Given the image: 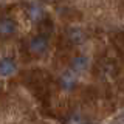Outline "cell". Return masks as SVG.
Instances as JSON below:
<instances>
[{
    "instance_id": "obj_1",
    "label": "cell",
    "mask_w": 124,
    "mask_h": 124,
    "mask_svg": "<svg viewBox=\"0 0 124 124\" xmlns=\"http://www.w3.org/2000/svg\"><path fill=\"white\" fill-rule=\"evenodd\" d=\"M96 70H98V76H101L102 79H113L118 76L119 73V65L113 57L110 56H102L96 64Z\"/></svg>"
},
{
    "instance_id": "obj_2",
    "label": "cell",
    "mask_w": 124,
    "mask_h": 124,
    "mask_svg": "<svg viewBox=\"0 0 124 124\" xmlns=\"http://www.w3.org/2000/svg\"><path fill=\"white\" fill-rule=\"evenodd\" d=\"M48 36H44V34H36V36L30 37V40L26 42V51H28L31 56L34 57H40L44 56L48 50Z\"/></svg>"
},
{
    "instance_id": "obj_3",
    "label": "cell",
    "mask_w": 124,
    "mask_h": 124,
    "mask_svg": "<svg viewBox=\"0 0 124 124\" xmlns=\"http://www.w3.org/2000/svg\"><path fill=\"white\" fill-rule=\"evenodd\" d=\"M64 39L70 45H81V44L85 42L87 34H85V31L82 28H79V26H68V28L65 30Z\"/></svg>"
},
{
    "instance_id": "obj_4",
    "label": "cell",
    "mask_w": 124,
    "mask_h": 124,
    "mask_svg": "<svg viewBox=\"0 0 124 124\" xmlns=\"http://www.w3.org/2000/svg\"><path fill=\"white\" fill-rule=\"evenodd\" d=\"M17 31V23L13 17L3 16L0 17V39H8Z\"/></svg>"
},
{
    "instance_id": "obj_5",
    "label": "cell",
    "mask_w": 124,
    "mask_h": 124,
    "mask_svg": "<svg viewBox=\"0 0 124 124\" xmlns=\"http://www.w3.org/2000/svg\"><path fill=\"white\" fill-rule=\"evenodd\" d=\"M76 84H78V75L70 68H67L59 76V87L65 92H71L76 87Z\"/></svg>"
},
{
    "instance_id": "obj_6",
    "label": "cell",
    "mask_w": 124,
    "mask_h": 124,
    "mask_svg": "<svg viewBox=\"0 0 124 124\" xmlns=\"http://www.w3.org/2000/svg\"><path fill=\"white\" fill-rule=\"evenodd\" d=\"M26 14H28V17L34 23H37V25L48 17L46 13H45V8L42 6L40 3H30V5H26Z\"/></svg>"
},
{
    "instance_id": "obj_7",
    "label": "cell",
    "mask_w": 124,
    "mask_h": 124,
    "mask_svg": "<svg viewBox=\"0 0 124 124\" xmlns=\"http://www.w3.org/2000/svg\"><path fill=\"white\" fill-rule=\"evenodd\" d=\"M88 65H90V61H88L87 56H84V54H78V56H75L71 59V62H70V70H73V71L76 73H82L85 71V70L88 68Z\"/></svg>"
},
{
    "instance_id": "obj_8",
    "label": "cell",
    "mask_w": 124,
    "mask_h": 124,
    "mask_svg": "<svg viewBox=\"0 0 124 124\" xmlns=\"http://www.w3.org/2000/svg\"><path fill=\"white\" fill-rule=\"evenodd\" d=\"M17 70V64L13 57H2L0 59V76H9Z\"/></svg>"
},
{
    "instance_id": "obj_9",
    "label": "cell",
    "mask_w": 124,
    "mask_h": 124,
    "mask_svg": "<svg viewBox=\"0 0 124 124\" xmlns=\"http://www.w3.org/2000/svg\"><path fill=\"white\" fill-rule=\"evenodd\" d=\"M112 42H113V46L118 50L121 54H124V30H119L112 36Z\"/></svg>"
},
{
    "instance_id": "obj_10",
    "label": "cell",
    "mask_w": 124,
    "mask_h": 124,
    "mask_svg": "<svg viewBox=\"0 0 124 124\" xmlns=\"http://www.w3.org/2000/svg\"><path fill=\"white\" fill-rule=\"evenodd\" d=\"M64 124H85V118L79 112H71L70 115L65 116Z\"/></svg>"
},
{
    "instance_id": "obj_11",
    "label": "cell",
    "mask_w": 124,
    "mask_h": 124,
    "mask_svg": "<svg viewBox=\"0 0 124 124\" xmlns=\"http://www.w3.org/2000/svg\"><path fill=\"white\" fill-rule=\"evenodd\" d=\"M37 26H39V34H44V36H50V33H51L53 28H54L53 20L50 17H46L45 20H42Z\"/></svg>"
},
{
    "instance_id": "obj_12",
    "label": "cell",
    "mask_w": 124,
    "mask_h": 124,
    "mask_svg": "<svg viewBox=\"0 0 124 124\" xmlns=\"http://www.w3.org/2000/svg\"><path fill=\"white\" fill-rule=\"evenodd\" d=\"M110 124H124V112H123V113H119Z\"/></svg>"
}]
</instances>
